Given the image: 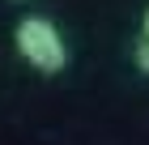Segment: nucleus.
<instances>
[{
  "label": "nucleus",
  "mask_w": 149,
  "mask_h": 145,
  "mask_svg": "<svg viewBox=\"0 0 149 145\" xmlns=\"http://www.w3.org/2000/svg\"><path fill=\"white\" fill-rule=\"evenodd\" d=\"M141 43L149 47V9H145V39H141Z\"/></svg>",
  "instance_id": "obj_2"
},
{
  "label": "nucleus",
  "mask_w": 149,
  "mask_h": 145,
  "mask_svg": "<svg viewBox=\"0 0 149 145\" xmlns=\"http://www.w3.org/2000/svg\"><path fill=\"white\" fill-rule=\"evenodd\" d=\"M13 43H17V56L43 77H56V73L68 68V43H64V34L51 17H38V13L22 17L17 30H13Z\"/></svg>",
  "instance_id": "obj_1"
}]
</instances>
